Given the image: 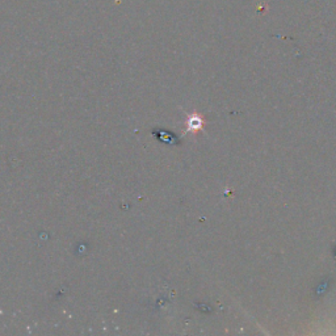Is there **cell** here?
Returning <instances> with one entry per match:
<instances>
[{"label":"cell","mask_w":336,"mask_h":336,"mask_svg":"<svg viewBox=\"0 0 336 336\" xmlns=\"http://www.w3.org/2000/svg\"><path fill=\"white\" fill-rule=\"evenodd\" d=\"M187 125H188L187 131L197 133V131L202 130V128H204V118L200 114H197V113H193L192 116L188 118V124Z\"/></svg>","instance_id":"1"}]
</instances>
